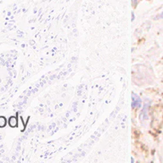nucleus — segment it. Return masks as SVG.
I'll return each mask as SVG.
<instances>
[{"instance_id":"obj_3","label":"nucleus","mask_w":163,"mask_h":163,"mask_svg":"<svg viewBox=\"0 0 163 163\" xmlns=\"http://www.w3.org/2000/svg\"><path fill=\"white\" fill-rule=\"evenodd\" d=\"M7 125V120L4 117L1 116L0 117V127H4Z\"/></svg>"},{"instance_id":"obj_4","label":"nucleus","mask_w":163,"mask_h":163,"mask_svg":"<svg viewBox=\"0 0 163 163\" xmlns=\"http://www.w3.org/2000/svg\"><path fill=\"white\" fill-rule=\"evenodd\" d=\"M20 121H21V131H24L25 130V127H26V126L25 125H23V121H22V117H21L20 118Z\"/></svg>"},{"instance_id":"obj_5","label":"nucleus","mask_w":163,"mask_h":163,"mask_svg":"<svg viewBox=\"0 0 163 163\" xmlns=\"http://www.w3.org/2000/svg\"><path fill=\"white\" fill-rule=\"evenodd\" d=\"M132 2H133V5L135 6V5H136V4H137V0H132Z\"/></svg>"},{"instance_id":"obj_2","label":"nucleus","mask_w":163,"mask_h":163,"mask_svg":"<svg viewBox=\"0 0 163 163\" xmlns=\"http://www.w3.org/2000/svg\"><path fill=\"white\" fill-rule=\"evenodd\" d=\"M16 116L17 117H10L9 118L8 123L11 127H16L18 126V114Z\"/></svg>"},{"instance_id":"obj_6","label":"nucleus","mask_w":163,"mask_h":163,"mask_svg":"<svg viewBox=\"0 0 163 163\" xmlns=\"http://www.w3.org/2000/svg\"><path fill=\"white\" fill-rule=\"evenodd\" d=\"M159 18H163V12L161 14V15L159 16Z\"/></svg>"},{"instance_id":"obj_1","label":"nucleus","mask_w":163,"mask_h":163,"mask_svg":"<svg viewBox=\"0 0 163 163\" xmlns=\"http://www.w3.org/2000/svg\"><path fill=\"white\" fill-rule=\"evenodd\" d=\"M132 99H133L132 107H133V108H139L141 106V102H142L140 98L138 96L137 94H132Z\"/></svg>"}]
</instances>
